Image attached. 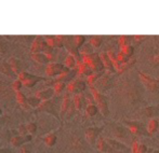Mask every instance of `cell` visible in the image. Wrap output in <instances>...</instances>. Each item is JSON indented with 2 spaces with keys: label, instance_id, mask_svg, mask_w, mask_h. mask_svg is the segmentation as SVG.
Wrapping results in <instances>:
<instances>
[{
  "label": "cell",
  "instance_id": "1",
  "mask_svg": "<svg viewBox=\"0 0 159 153\" xmlns=\"http://www.w3.org/2000/svg\"><path fill=\"white\" fill-rule=\"evenodd\" d=\"M91 87V94L94 98V101L96 104V107L100 110V112L102 113L103 117H107L109 114V108H108V98L107 96H105L104 94H102L100 91L95 89L93 86Z\"/></svg>",
  "mask_w": 159,
  "mask_h": 153
},
{
  "label": "cell",
  "instance_id": "2",
  "mask_svg": "<svg viewBox=\"0 0 159 153\" xmlns=\"http://www.w3.org/2000/svg\"><path fill=\"white\" fill-rule=\"evenodd\" d=\"M82 63H85L86 65L90 67V69L92 70V72H99V71H103V64L101 60L100 56L98 54H88V55H83L82 57Z\"/></svg>",
  "mask_w": 159,
  "mask_h": 153
},
{
  "label": "cell",
  "instance_id": "3",
  "mask_svg": "<svg viewBox=\"0 0 159 153\" xmlns=\"http://www.w3.org/2000/svg\"><path fill=\"white\" fill-rule=\"evenodd\" d=\"M107 143V152L106 153H128V148L123 143L113 139H105Z\"/></svg>",
  "mask_w": 159,
  "mask_h": 153
},
{
  "label": "cell",
  "instance_id": "4",
  "mask_svg": "<svg viewBox=\"0 0 159 153\" xmlns=\"http://www.w3.org/2000/svg\"><path fill=\"white\" fill-rule=\"evenodd\" d=\"M19 80L22 82V84L25 85L26 87H33L37 82L42 80L40 76H35L33 75H29L27 72H21L19 75Z\"/></svg>",
  "mask_w": 159,
  "mask_h": 153
},
{
  "label": "cell",
  "instance_id": "5",
  "mask_svg": "<svg viewBox=\"0 0 159 153\" xmlns=\"http://www.w3.org/2000/svg\"><path fill=\"white\" fill-rule=\"evenodd\" d=\"M139 76H140L142 83L151 91H156V89H159V81L156 80V79L152 78L146 73L143 72H139Z\"/></svg>",
  "mask_w": 159,
  "mask_h": 153
},
{
  "label": "cell",
  "instance_id": "6",
  "mask_svg": "<svg viewBox=\"0 0 159 153\" xmlns=\"http://www.w3.org/2000/svg\"><path fill=\"white\" fill-rule=\"evenodd\" d=\"M85 89H86V83L82 80H73L67 84L68 93L78 94L85 91Z\"/></svg>",
  "mask_w": 159,
  "mask_h": 153
},
{
  "label": "cell",
  "instance_id": "7",
  "mask_svg": "<svg viewBox=\"0 0 159 153\" xmlns=\"http://www.w3.org/2000/svg\"><path fill=\"white\" fill-rule=\"evenodd\" d=\"M103 128H96V127H91L88 128L86 130V139L88 140V143L90 145H94L96 141V138H98L99 134L102 132Z\"/></svg>",
  "mask_w": 159,
  "mask_h": 153
},
{
  "label": "cell",
  "instance_id": "8",
  "mask_svg": "<svg viewBox=\"0 0 159 153\" xmlns=\"http://www.w3.org/2000/svg\"><path fill=\"white\" fill-rule=\"evenodd\" d=\"M65 70V67L62 66L60 64H50L49 66L47 67V72L48 76H60L63 71Z\"/></svg>",
  "mask_w": 159,
  "mask_h": 153
},
{
  "label": "cell",
  "instance_id": "9",
  "mask_svg": "<svg viewBox=\"0 0 159 153\" xmlns=\"http://www.w3.org/2000/svg\"><path fill=\"white\" fill-rule=\"evenodd\" d=\"M123 123L128 126V128L130 130V132L133 135H143L144 134V130L142 128V125H141L139 122H130V121H125Z\"/></svg>",
  "mask_w": 159,
  "mask_h": 153
},
{
  "label": "cell",
  "instance_id": "10",
  "mask_svg": "<svg viewBox=\"0 0 159 153\" xmlns=\"http://www.w3.org/2000/svg\"><path fill=\"white\" fill-rule=\"evenodd\" d=\"M99 56H100L101 60H102L103 67H104V68L106 69L107 73L115 72V69H114V67H113V64H112V62H110L109 58H108V56H107V54H106V52H102V53H101Z\"/></svg>",
  "mask_w": 159,
  "mask_h": 153
},
{
  "label": "cell",
  "instance_id": "11",
  "mask_svg": "<svg viewBox=\"0 0 159 153\" xmlns=\"http://www.w3.org/2000/svg\"><path fill=\"white\" fill-rule=\"evenodd\" d=\"M32 140V136L30 135H20V136H14L11 139V143L15 147H20L23 143H27V141Z\"/></svg>",
  "mask_w": 159,
  "mask_h": 153
},
{
  "label": "cell",
  "instance_id": "12",
  "mask_svg": "<svg viewBox=\"0 0 159 153\" xmlns=\"http://www.w3.org/2000/svg\"><path fill=\"white\" fill-rule=\"evenodd\" d=\"M147 133H148L149 135H153L155 134L156 132L159 130V121L157 119H151L148 121V123H147Z\"/></svg>",
  "mask_w": 159,
  "mask_h": 153
},
{
  "label": "cell",
  "instance_id": "13",
  "mask_svg": "<svg viewBox=\"0 0 159 153\" xmlns=\"http://www.w3.org/2000/svg\"><path fill=\"white\" fill-rule=\"evenodd\" d=\"M85 102H86L85 95H83L82 93H78V94H76V95H75L74 105H75V108H76L77 110H82Z\"/></svg>",
  "mask_w": 159,
  "mask_h": 153
},
{
  "label": "cell",
  "instance_id": "14",
  "mask_svg": "<svg viewBox=\"0 0 159 153\" xmlns=\"http://www.w3.org/2000/svg\"><path fill=\"white\" fill-rule=\"evenodd\" d=\"M53 94H54V91H53V89H45V91H40L37 93L36 97H38L40 100H49L50 98L53 96Z\"/></svg>",
  "mask_w": 159,
  "mask_h": 153
},
{
  "label": "cell",
  "instance_id": "15",
  "mask_svg": "<svg viewBox=\"0 0 159 153\" xmlns=\"http://www.w3.org/2000/svg\"><path fill=\"white\" fill-rule=\"evenodd\" d=\"M92 73V70L90 69V67L88 65H86L85 63L81 62L78 65V75L80 76H90Z\"/></svg>",
  "mask_w": 159,
  "mask_h": 153
},
{
  "label": "cell",
  "instance_id": "16",
  "mask_svg": "<svg viewBox=\"0 0 159 153\" xmlns=\"http://www.w3.org/2000/svg\"><path fill=\"white\" fill-rule=\"evenodd\" d=\"M104 73V71H99V72H92L90 76H88L87 78V83L90 86H93V84L96 82L98 79H100V76Z\"/></svg>",
  "mask_w": 159,
  "mask_h": 153
},
{
  "label": "cell",
  "instance_id": "17",
  "mask_svg": "<svg viewBox=\"0 0 159 153\" xmlns=\"http://www.w3.org/2000/svg\"><path fill=\"white\" fill-rule=\"evenodd\" d=\"M64 65H65V68L67 69H74L77 65V60L74 56L68 55L67 57L65 58V62H64Z\"/></svg>",
  "mask_w": 159,
  "mask_h": 153
},
{
  "label": "cell",
  "instance_id": "18",
  "mask_svg": "<svg viewBox=\"0 0 159 153\" xmlns=\"http://www.w3.org/2000/svg\"><path fill=\"white\" fill-rule=\"evenodd\" d=\"M46 43H47L49 47H53V48H62V45H63V43L60 40V38H52V37L48 38Z\"/></svg>",
  "mask_w": 159,
  "mask_h": 153
},
{
  "label": "cell",
  "instance_id": "19",
  "mask_svg": "<svg viewBox=\"0 0 159 153\" xmlns=\"http://www.w3.org/2000/svg\"><path fill=\"white\" fill-rule=\"evenodd\" d=\"M96 148H98V150L100 151L101 153H106L107 152V143H106L105 139L103 138H100L98 141H96Z\"/></svg>",
  "mask_w": 159,
  "mask_h": 153
},
{
  "label": "cell",
  "instance_id": "20",
  "mask_svg": "<svg viewBox=\"0 0 159 153\" xmlns=\"http://www.w3.org/2000/svg\"><path fill=\"white\" fill-rule=\"evenodd\" d=\"M33 57H34V60H35V62L39 63V64H47L48 60H49L48 56H47V55H45V54H42V53L34 54V55H33Z\"/></svg>",
  "mask_w": 159,
  "mask_h": 153
},
{
  "label": "cell",
  "instance_id": "21",
  "mask_svg": "<svg viewBox=\"0 0 159 153\" xmlns=\"http://www.w3.org/2000/svg\"><path fill=\"white\" fill-rule=\"evenodd\" d=\"M99 109L98 107H96V105H88L87 108H86V114L88 115V117H94V115L98 113Z\"/></svg>",
  "mask_w": 159,
  "mask_h": 153
},
{
  "label": "cell",
  "instance_id": "22",
  "mask_svg": "<svg viewBox=\"0 0 159 153\" xmlns=\"http://www.w3.org/2000/svg\"><path fill=\"white\" fill-rule=\"evenodd\" d=\"M69 108H70V99L66 96V97L64 98L63 104H62V106H61V114L62 115L65 114V113L69 110Z\"/></svg>",
  "mask_w": 159,
  "mask_h": 153
},
{
  "label": "cell",
  "instance_id": "23",
  "mask_svg": "<svg viewBox=\"0 0 159 153\" xmlns=\"http://www.w3.org/2000/svg\"><path fill=\"white\" fill-rule=\"evenodd\" d=\"M16 101L19 102V105H21L22 107L25 108L26 104H27V98H26V96L24 95L22 92H17L16 93Z\"/></svg>",
  "mask_w": 159,
  "mask_h": 153
},
{
  "label": "cell",
  "instance_id": "24",
  "mask_svg": "<svg viewBox=\"0 0 159 153\" xmlns=\"http://www.w3.org/2000/svg\"><path fill=\"white\" fill-rule=\"evenodd\" d=\"M121 53L125 54L126 56L128 57H131L133 55V52H134V48L132 45H125V47H121Z\"/></svg>",
  "mask_w": 159,
  "mask_h": 153
},
{
  "label": "cell",
  "instance_id": "25",
  "mask_svg": "<svg viewBox=\"0 0 159 153\" xmlns=\"http://www.w3.org/2000/svg\"><path fill=\"white\" fill-rule=\"evenodd\" d=\"M56 140H57L56 136H55L54 134H50L45 138V143L48 146V147H53V146L56 143Z\"/></svg>",
  "mask_w": 159,
  "mask_h": 153
},
{
  "label": "cell",
  "instance_id": "26",
  "mask_svg": "<svg viewBox=\"0 0 159 153\" xmlns=\"http://www.w3.org/2000/svg\"><path fill=\"white\" fill-rule=\"evenodd\" d=\"M157 109H158L157 107H153V106L147 107V108L144 109V114L146 115V117H148V118H153L156 113H158Z\"/></svg>",
  "mask_w": 159,
  "mask_h": 153
},
{
  "label": "cell",
  "instance_id": "27",
  "mask_svg": "<svg viewBox=\"0 0 159 153\" xmlns=\"http://www.w3.org/2000/svg\"><path fill=\"white\" fill-rule=\"evenodd\" d=\"M86 42V38L83 36H76L74 38V45L76 49H79L81 48Z\"/></svg>",
  "mask_w": 159,
  "mask_h": 153
},
{
  "label": "cell",
  "instance_id": "28",
  "mask_svg": "<svg viewBox=\"0 0 159 153\" xmlns=\"http://www.w3.org/2000/svg\"><path fill=\"white\" fill-rule=\"evenodd\" d=\"M132 39L129 36H121L119 38V45L121 47H125V45H131Z\"/></svg>",
  "mask_w": 159,
  "mask_h": 153
},
{
  "label": "cell",
  "instance_id": "29",
  "mask_svg": "<svg viewBox=\"0 0 159 153\" xmlns=\"http://www.w3.org/2000/svg\"><path fill=\"white\" fill-rule=\"evenodd\" d=\"M101 44H102V39L98 36L92 37L91 40H90V45H91L92 48H100Z\"/></svg>",
  "mask_w": 159,
  "mask_h": 153
},
{
  "label": "cell",
  "instance_id": "30",
  "mask_svg": "<svg viewBox=\"0 0 159 153\" xmlns=\"http://www.w3.org/2000/svg\"><path fill=\"white\" fill-rule=\"evenodd\" d=\"M65 87H66V84L64 82H57V83H55L54 87H53V91H54V93L60 94L65 89Z\"/></svg>",
  "mask_w": 159,
  "mask_h": 153
},
{
  "label": "cell",
  "instance_id": "31",
  "mask_svg": "<svg viewBox=\"0 0 159 153\" xmlns=\"http://www.w3.org/2000/svg\"><path fill=\"white\" fill-rule=\"evenodd\" d=\"M27 104H29L32 107H38L41 104V100L36 96H32L27 99Z\"/></svg>",
  "mask_w": 159,
  "mask_h": 153
},
{
  "label": "cell",
  "instance_id": "32",
  "mask_svg": "<svg viewBox=\"0 0 159 153\" xmlns=\"http://www.w3.org/2000/svg\"><path fill=\"white\" fill-rule=\"evenodd\" d=\"M116 60H117V62H118L119 64H126V63L129 62L130 57L126 56L125 54H122V53L120 52V53L116 54Z\"/></svg>",
  "mask_w": 159,
  "mask_h": 153
},
{
  "label": "cell",
  "instance_id": "33",
  "mask_svg": "<svg viewBox=\"0 0 159 153\" xmlns=\"http://www.w3.org/2000/svg\"><path fill=\"white\" fill-rule=\"evenodd\" d=\"M93 53V48L89 44H83L81 48V54L82 55H88V54H92Z\"/></svg>",
  "mask_w": 159,
  "mask_h": 153
},
{
  "label": "cell",
  "instance_id": "34",
  "mask_svg": "<svg viewBox=\"0 0 159 153\" xmlns=\"http://www.w3.org/2000/svg\"><path fill=\"white\" fill-rule=\"evenodd\" d=\"M26 130H27V133H29V134H35L37 130V126L35 123H28L27 125H26Z\"/></svg>",
  "mask_w": 159,
  "mask_h": 153
},
{
  "label": "cell",
  "instance_id": "35",
  "mask_svg": "<svg viewBox=\"0 0 159 153\" xmlns=\"http://www.w3.org/2000/svg\"><path fill=\"white\" fill-rule=\"evenodd\" d=\"M22 86H23V84H22V82L20 80H16V81H14V82H13L12 87H13V89H15L16 92H19L20 89H21Z\"/></svg>",
  "mask_w": 159,
  "mask_h": 153
},
{
  "label": "cell",
  "instance_id": "36",
  "mask_svg": "<svg viewBox=\"0 0 159 153\" xmlns=\"http://www.w3.org/2000/svg\"><path fill=\"white\" fill-rule=\"evenodd\" d=\"M10 64H11V66H12V69H13V70H14L16 73H19V69H17V68H20V67H17V64H19V63L16 62V60H14V58H13V60H11Z\"/></svg>",
  "mask_w": 159,
  "mask_h": 153
},
{
  "label": "cell",
  "instance_id": "37",
  "mask_svg": "<svg viewBox=\"0 0 159 153\" xmlns=\"http://www.w3.org/2000/svg\"><path fill=\"white\" fill-rule=\"evenodd\" d=\"M144 36H139V35H136V36H134L133 37V40H134V42H136V43H141L142 41H144Z\"/></svg>",
  "mask_w": 159,
  "mask_h": 153
},
{
  "label": "cell",
  "instance_id": "38",
  "mask_svg": "<svg viewBox=\"0 0 159 153\" xmlns=\"http://www.w3.org/2000/svg\"><path fill=\"white\" fill-rule=\"evenodd\" d=\"M20 135H27V130H26V125H21L19 127Z\"/></svg>",
  "mask_w": 159,
  "mask_h": 153
},
{
  "label": "cell",
  "instance_id": "39",
  "mask_svg": "<svg viewBox=\"0 0 159 153\" xmlns=\"http://www.w3.org/2000/svg\"><path fill=\"white\" fill-rule=\"evenodd\" d=\"M153 62L155 63L156 65H159V53L156 54V55L153 57Z\"/></svg>",
  "mask_w": 159,
  "mask_h": 153
},
{
  "label": "cell",
  "instance_id": "40",
  "mask_svg": "<svg viewBox=\"0 0 159 153\" xmlns=\"http://www.w3.org/2000/svg\"><path fill=\"white\" fill-rule=\"evenodd\" d=\"M23 153H29V152H28V151H26V150L24 149V150H23Z\"/></svg>",
  "mask_w": 159,
  "mask_h": 153
},
{
  "label": "cell",
  "instance_id": "41",
  "mask_svg": "<svg viewBox=\"0 0 159 153\" xmlns=\"http://www.w3.org/2000/svg\"><path fill=\"white\" fill-rule=\"evenodd\" d=\"M0 114H1V107H0Z\"/></svg>",
  "mask_w": 159,
  "mask_h": 153
}]
</instances>
